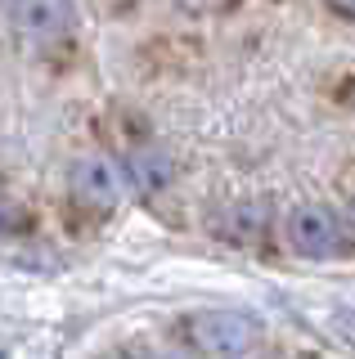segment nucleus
<instances>
[{
	"label": "nucleus",
	"instance_id": "obj_2",
	"mask_svg": "<svg viewBox=\"0 0 355 359\" xmlns=\"http://www.w3.org/2000/svg\"><path fill=\"white\" fill-rule=\"evenodd\" d=\"M288 243L302 256H337L347 247V229H342L337 211L319 207V202H306V207H293L283 220Z\"/></svg>",
	"mask_w": 355,
	"mask_h": 359
},
{
	"label": "nucleus",
	"instance_id": "obj_5",
	"mask_svg": "<svg viewBox=\"0 0 355 359\" xmlns=\"http://www.w3.org/2000/svg\"><path fill=\"white\" fill-rule=\"evenodd\" d=\"M126 175H135L144 189H162L166 184V175H171V166H166V157L162 153H140L135 162H130V171Z\"/></svg>",
	"mask_w": 355,
	"mask_h": 359
},
{
	"label": "nucleus",
	"instance_id": "obj_4",
	"mask_svg": "<svg viewBox=\"0 0 355 359\" xmlns=\"http://www.w3.org/2000/svg\"><path fill=\"white\" fill-rule=\"evenodd\" d=\"M14 32L23 36L27 45H54L68 32V0H14Z\"/></svg>",
	"mask_w": 355,
	"mask_h": 359
},
{
	"label": "nucleus",
	"instance_id": "obj_6",
	"mask_svg": "<svg viewBox=\"0 0 355 359\" xmlns=\"http://www.w3.org/2000/svg\"><path fill=\"white\" fill-rule=\"evenodd\" d=\"M324 5L333 14H342V18H355V0H324Z\"/></svg>",
	"mask_w": 355,
	"mask_h": 359
},
{
	"label": "nucleus",
	"instance_id": "obj_8",
	"mask_svg": "<svg viewBox=\"0 0 355 359\" xmlns=\"http://www.w3.org/2000/svg\"><path fill=\"white\" fill-rule=\"evenodd\" d=\"M351 224H355V202H351Z\"/></svg>",
	"mask_w": 355,
	"mask_h": 359
},
{
	"label": "nucleus",
	"instance_id": "obj_7",
	"mask_svg": "<svg viewBox=\"0 0 355 359\" xmlns=\"http://www.w3.org/2000/svg\"><path fill=\"white\" fill-rule=\"evenodd\" d=\"M5 220H9V211H5V207H0V229H5Z\"/></svg>",
	"mask_w": 355,
	"mask_h": 359
},
{
	"label": "nucleus",
	"instance_id": "obj_1",
	"mask_svg": "<svg viewBox=\"0 0 355 359\" xmlns=\"http://www.w3.org/2000/svg\"><path fill=\"white\" fill-rule=\"evenodd\" d=\"M185 332L207 359H248L261 341V323L243 310H194L185 319Z\"/></svg>",
	"mask_w": 355,
	"mask_h": 359
},
{
	"label": "nucleus",
	"instance_id": "obj_3",
	"mask_svg": "<svg viewBox=\"0 0 355 359\" xmlns=\"http://www.w3.org/2000/svg\"><path fill=\"white\" fill-rule=\"evenodd\" d=\"M68 184H72V198L91 211H108L117 207L121 194H126V171L113 166L108 157H81V162L68 171Z\"/></svg>",
	"mask_w": 355,
	"mask_h": 359
}]
</instances>
